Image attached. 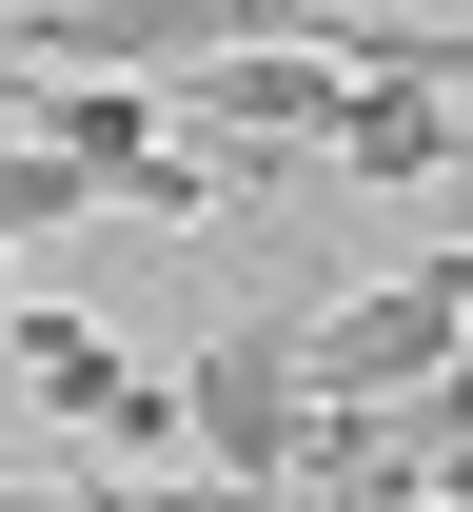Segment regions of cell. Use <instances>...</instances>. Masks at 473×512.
<instances>
[{
	"label": "cell",
	"mask_w": 473,
	"mask_h": 512,
	"mask_svg": "<svg viewBox=\"0 0 473 512\" xmlns=\"http://www.w3.org/2000/svg\"><path fill=\"white\" fill-rule=\"evenodd\" d=\"M473 355V256H414L336 316H296V414H395V394H454Z\"/></svg>",
	"instance_id": "1"
},
{
	"label": "cell",
	"mask_w": 473,
	"mask_h": 512,
	"mask_svg": "<svg viewBox=\"0 0 473 512\" xmlns=\"http://www.w3.org/2000/svg\"><path fill=\"white\" fill-rule=\"evenodd\" d=\"M0 375L40 394L60 434H99V453L138 473V493L178 473V375H138V355H119L99 316H60V296H20V316H0Z\"/></svg>",
	"instance_id": "2"
},
{
	"label": "cell",
	"mask_w": 473,
	"mask_h": 512,
	"mask_svg": "<svg viewBox=\"0 0 473 512\" xmlns=\"http://www.w3.org/2000/svg\"><path fill=\"white\" fill-rule=\"evenodd\" d=\"M178 453H198L217 493H276V453H296V296H257V316L178 375Z\"/></svg>",
	"instance_id": "3"
},
{
	"label": "cell",
	"mask_w": 473,
	"mask_h": 512,
	"mask_svg": "<svg viewBox=\"0 0 473 512\" xmlns=\"http://www.w3.org/2000/svg\"><path fill=\"white\" fill-rule=\"evenodd\" d=\"M316 178H355V197L454 178V99H336V158H316Z\"/></svg>",
	"instance_id": "4"
},
{
	"label": "cell",
	"mask_w": 473,
	"mask_h": 512,
	"mask_svg": "<svg viewBox=\"0 0 473 512\" xmlns=\"http://www.w3.org/2000/svg\"><path fill=\"white\" fill-rule=\"evenodd\" d=\"M355 512H434V493H355Z\"/></svg>",
	"instance_id": "5"
},
{
	"label": "cell",
	"mask_w": 473,
	"mask_h": 512,
	"mask_svg": "<svg viewBox=\"0 0 473 512\" xmlns=\"http://www.w3.org/2000/svg\"><path fill=\"white\" fill-rule=\"evenodd\" d=\"M0 316H20V256H0Z\"/></svg>",
	"instance_id": "6"
}]
</instances>
